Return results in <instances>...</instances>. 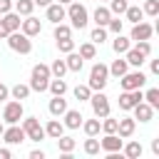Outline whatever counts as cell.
<instances>
[{
    "mask_svg": "<svg viewBox=\"0 0 159 159\" xmlns=\"http://www.w3.org/2000/svg\"><path fill=\"white\" fill-rule=\"evenodd\" d=\"M47 84H50V67H47V65H35V67H32L30 89H35V92H45Z\"/></svg>",
    "mask_w": 159,
    "mask_h": 159,
    "instance_id": "obj_1",
    "label": "cell"
},
{
    "mask_svg": "<svg viewBox=\"0 0 159 159\" xmlns=\"http://www.w3.org/2000/svg\"><path fill=\"white\" fill-rule=\"evenodd\" d=\"M70 2H72V0H60V5H70Z\"/></svg>",
    "mask_w": 159,
    "mask_h": 159,
    "instance_id": "obj_53",
    "label": "cell"
},
{
    "mask_svg": "<svg viewBox=\"0 0 159 159\" xmlns=\"http://www.w3.org/2000/svg\"><path fill=\"white\" fill-rule=\"evenodd\" d=\"M107 27H109L112 32H117V35H119V32H122V20H114V17H109V22H107Z\"/></svg>",
    "mask_w": 159,
    "mask_h": 159,
    "instance_id": "obj_44",
    "label": "cell"
},
{
    "mask_svg": "<svg viewBox=\"0 0 159 159\" xmlns=\"http://www.w3.org/2000/svg\"><path fill=\"white\" fill-rule=\"evenodd\" d=\"M62 132H65V124H62V122H57V119H50V122H47V127H45V134H47V137H52V139L62 137Z\"/></svg>",
    "mask_w": 159,
    "mask_h": 159,
    "instance_id": "obj_19",
    "label": "cell"
},
{
    "mask_svg": "<svg viewBox=\"0 0 159 159\" xmlns=\"http://www.w3.org/2000/svg\"><path fill=\"white\" fill-rule=\"evenodd\" d=\"M97 55V50H94V42H84L82 47H80V57L82 60H92Z\"/></svg>",
    "mask_w": 159,
    "mask_h": 159,
    "instance_id": "obj_34",
    "label": "cell"
},
{
    "mask_svg": "<svg viewBox=\"0 0 159 159\" xmlns=\"http://www.w3.org/2000/svg\"><path fill=\"white\" fill-rule=\"evenodd\" d=\"M152 72L159 75V60H152Z\"/></svg>",
    "mask_w": 159,
    "mask_h": 159,
    "instance_id": "obj_49",
    "label": "cell"
},
{
    "mask_svg": "<svg viewBox=\"0 0 159 159\" xmlns=\"http://www.w3.org/2000/svg\"><path fill=\"white\" fill-rule=\"evenodd\" d=\"M117 132H119V137H122V139L132 137V134H134V119H132V117L117 119Z\"/></svg>",
    "mask_w": 159,
    "mask_h": 159,
    "instance_id": "obj_14",
    "label": "cell"
},
{
    "mask_svg": "<svg viewBox=\"0 0 159 159\" xmlns=\"http://www.w3.org/2000/svg\"><path fill=\"white\" fill-rule=\"evenodd\" d=\"M57 47H60V52H72V50H75V40H72V37L57 40Z\"/></svg>",
    "mask_w": 159,
    "mask_h": 159,
    "instance_id": "obj_41",
    "label": "cell"
},
{
    "mask_svg": "<svg viewBox=\"0 0 159 159\" xmlns=\"http://www.w3.org/2000/svg\"><path fill=\"white\" fill-rule=\"evenodd\" d=\"M152 152H154V154H159V139H154V142H152Z\"/></svg>",
    "mask_w": 159,
    "mask_h": 159,
    "instance_id": "obj_52",
    "label": "cell"
},
{
    "mask_svg": "<svg viewBox=\"0 0 159 159\" xmlns=\"http://www.w3.org/2000/svg\"><path fill=\"white\" fill-rule=\"evenodd\" d=\"M2 119H5L7 124H17V122L22 119V102H20V99L7 102L5 109H2Z\"/></svg>",
    "mask_w": 159,
    "mask_h": 159,
    "instance_id": "obj_6",
    "label": "cell"
},
{
    "mask_svg": "<svg viewBox=\"0 0 159 159\" xmlns=\"http://www.w3.org/2000/svg\"><path fill=\"white\" fill-rule=\"evenodd\" d=\"M84 152H87V154H99V139L89 137V139L84 142Z\"/></svg>",
    "mask_w": 159,
    "mask_h": 159,
    "instance_id": "obj_40",
    "label": "cell"
},
{
    "mask_svg": "<svg viewBox=\"0 0 159 159\" xmlns=\"http://www.w3.org/2000/svg\"><path fill=\"white\" fill-rule=\"evenodd\" d=\"M89 102H92V112H94V117H97V119H102V117H107V114H109V99H107L102 92L89 94Z\"/></svg>",
    "mask_w": 159,
    "mask_h": 159,
    "instance_id": "obj_5",
    "label": "cell"
},
{
    "mask_svg": "<svg viewBox=\"0 0 159 159\" xmlns=\"http://www.w3.org/2000/svg\"><path fill=\"white\" fill-rule=\"evenodd\" d=\"M142 10H144L147 15H159V0H147Z\"/></svg>",
    "mask_w": 159,
    "mask_h": 159,
    "instance_id": "obj_42",
    "label": "cell"
},
{
    "mask_svg": "<svg viewBox=\"0 0 159 159\" xmlns=\"http://www.w3.org/2000/svg\"><path fill=\"white\" fill-rule=\"evenodd\" d=\"M10 10H12V0H0V15H5Z\"/></svg>",
    "mask_w": 159,
    "mask_h": 159,
    "instance_id": "obj_45",
    "label": "cell"
},
{
    "mask_svg": "<svg viewBox=\"0 0 159 159\" xmlns=\"http://www.w3.org/2000/svg\"><path fill=\"white\" fill-rule=\"evenodd\" d=\"M124 55H127V65H134V67H142V62H144V55H142V52H139L137 47H129V50H127Z\"/></svg>",
    "mask_w": 159,
    "mask_h": 159,
    "instance_id": "obj_21",
    "label": "cell"
},
{
    "mask_svg": "<svg viewBox=\"0 0 159 159\" xmlns=\"http://www.w3.org/2000/svg\"><path fill=\"white\" fill-rule=\"evenodd\" d=\"M2 139H5L7 144H22L27 137H25V129H22V127L12 124L10 129H5V132H2Z\"/></svg>",
    "mask_w": 159,
    "mask_h": 159,
    "instance_id": "obj_9",
    "label": "cell"
},
{
    "mask_svg": "<svg viewBox=\"0 0 159 159\" xmlns=\"http://www.w3.org/2000/svg\"><path fill=\"white\" fill-rule=\"evenodd\" d=\"M7 35H10V30H7V27H5V22L0 20V37H7Z\"/></svg>",
    "mask_w": 159,
    "mask_h": 159,
    "instance_id": "obj_48",
    "label": "cell"
},
{
    "mask_svg": "<svg viewBox=\"0 0 159 159\" xmlns=\"http://www.w3.org/2000/svg\"><path fill=\"white\" fill-rule=\"evenodd\" d=\"M7 45H10L15 52H20V55H27V52L32 50L30 37H27L25 32H20V30H15V32H10V35H7Z\"/></svg>",
    "mask_w": 159,
    "mask_h": 159,
    "instance_id": "obj_3",
    "label": "cell"
},
{
    "mask_svg": "<svg viewBox=\"0 0 159 159\" xmlns=\"http://www.w3.org/2000/svg\"><path fill=\"white\" fill-rule=\"evenodd\" d=\"M144 82H147L144 72H124L122 75V87L124 89H139V87H144Z\"/></svg>",
    "mask_w": 159,
    "mask_h": 159,
    "instance_id": "obj_8",
    "label": "cell"
},
{
    "mask_svg": "<svg viewBox=\"0 0 159 159\" xmlns=\"http://www.w3.org/2000/svg\"><path fill=\"white\" fill-rule=\"evenodd\" d=\"M104 122H102V129H104V134H114L117 132V119H112L109 114L107 117H102Z\"/></svg>",
    "mask_w": 159,
    "mask_h": 159,
    "instance_id": "obj_39",
    "label": "cell"
},
{
    "mask_svg": "<svg viewBox=\"0 0 159 159\" xmlns=\"http://www.w3.org/2000/svg\"><path fill=\"white\" fill-rule=\"evenodd\" d=\"M127 7H129L127 0H109V12H112V15H124Z\"/></svg>",
    "mask_w": 159,
    "mask_h": 159,
    "instance_id": "obj_31",
    "label": "cell"
},
{
    "mask_svg": "<svg viewBox=\"0 0 159 159\" xmlns=\"http://www.w3.org/2000/svg\"><path fill=\"white\" fill-rule=\"evenodd\" d=\"M124 154H127L129 159H139V157H142V144H139V142H129V144L124 147Z\"/></svg>",
    "mask_w": 159,
    "mask_h": 159,
    "instance_id": "obj_27",
    "label": "cell"
},
{
    "mask_svg": "<svg viewBox=\"0 0 159 159\" xmlns=\"http://www.w3.org/2000/svg\"><path fill=\"white\" fill-rule=\"evenodd\" d=\"M67 72V65H65V60H55L52 62V67H50V75H55V77H62Z\"/></svg>",
    "mask_w": 159,
    "mask_h": 159,
    "instance_id": "obj_36",
    "label": "cell"
},
{
    "mask_svg": "<svg viewBox=\"0 0 159 159\" xmlns=\"http://www.w3.org/2000/svg\"><path fill=\"white\" fill-rule=\"evenodd\" d=\"M82 62H84V60H82L77 52H67L65 65H67V70H70V72H80V70H82Z\"/></svg>",
    "mask_w": 159,
    "mask_h": 159,
    "instance_id": "obj_20",
    "label": "cell"
},
{
    "mask_svg": "<svg viewBox=\"0 0 159 159\" xmlns=\"http://www.w3.org/2000/svg\"><path fill=\"white\" fill-rule=\"evenodd\" d=\"M57 147H60V152L70 154V152L75 149V139H72V137H57Z\"/></svg>",
    "mask_w": 159,
    "mask_h": 159,
    "instance_id": "obj_30",
    "label": "cell"
},
{
    "mask_svg": "<svg viewBox=\"0 0 159 159\" xmlns=\"http://www.w3.org/2000/svg\"><path fill=\"white\" fill-rule=\"evenodd\" d=\"M124 15H127V20H129V22H142L144 10H142V7H127V10H124Z\"/></svg>",
    "mask_w": 159,
    "mask_h": 159,
    "instance_id": "obj_29",
    "label": "cell"
},
{
    "mask_svg": "<svg viewBox=\"0 0 159 159\" xmlns=\"http://www.w3.org/2000/svg\"><path fill=\"white\" fill-rule=\"evenodd\" d=\"M7 94H10V89H7V87L0 82V102H2V99H7Z\"/></svg>",
    "mask_w": 159,
    "mask_h": 159,
    "instance_id": "obj_46",
    "label": "cell"
},
{
    "mask_svg": "<svg viewBox=\"0 0 159 159\" xmlns=\"http://www.w3.org/2000/svg\"><path fill=\"white\" fill-rule=\"evenodd\" d=\"M47 89H50L52 94H65V92H67V84H65V80H62V77H55V80H50Z\"/></svg>",
    "mask_w": 159,
    "mask_h": 159,
    "instance_id": "obj_24",
    "label": "cell"
},
{
    "mask_svg": "<svg viewBox=\"0 0 159 159\" xmlns=\"http://www.w3.org/2000/svg\"><path fill=\"white\" fill-rule=\"evenodd\" d=\"M137 50H139V52L147 57V55L152 52V45H149V40H139V42H137Z\"/></svg>",
    "mask_w": 159,
    "mask_h": 159,
    "instance_id": "obj_43",
    "label": "cell"
},
{
    "mask_svg": "<svg viewBox=\"0 0 159 159\" xmlns=\"http://www.w3.org/2000/svg\"><path fill=\"white\" fill-rule=\"evenodd\" d=\"M65 37H72V27L57 22V25H55V40H65Z\"/></svg>",
    "mask_w": 159,
    "mask_h": 159,
    "instance_id": "obj_32",
    "label": "cell"
},
{
    "mask_svg": "<svg viewBox=\"0 0 159 159\" xmlns=\"http://www.w3.org/2000/svg\"><path fill=\"white\" fill-rule=\"evenodd\" d=\"M2 22H5V27H7L10 32H15V30H20V22H22V20H20V15H17V12H12V10H10V12H5V15H2Z\"/></svg>",
    "mask_w": 159,
    "mask_h": 159,
    "instance_id": "obj_18",
    "label": "cell"
},
{
    "mask_svg": "<svg viewBox=\"0 0 159 159\" xmlns=\"http://www.w3.org/2000/svg\"><path fill=\"white\" fill-rule=\"evenodd\" d=\"M152 32H154V27H152L149 22H134V27H132V40H134V42H139V40H149Z\"/></svg>",
    "mask_w": 159,
    "mask_h": 159,
    "instance_id": "obj_10",
    "label": "cell"
},
{
    "mask_svg": "<svg viewBox=\"0 0 159 159\" xmlns=\"http://www.w3.org/2000/svg\"><path fill=\"white\" fill-rule=\"evenodd\" d=\"M109 17H112L109 7H102V5H99V7L94 10V22H97V25H102V27H104V25L109 22Z\"/></svg>",
    "mask_w": 159,
    "mask_h": 159,
    "instance_id": "obj_22",
    "label": "cell"
},
{
    "mask_svg": "<svg viewBox=\"0 0 159 159\" xmlns=\"http://www.w3.org/2000/svg\"><path fill=\"white\" fill-rule=\"evenodd\" d=\"M99 149H104L107 154H109V152H119V149H122V137H119L117 132H114V134H107V137L99 142Z\"/></svg>",
    "mask_w": 159,
    "mask_h": 159,
    "instance_id": "obj_11",
    "label": "cell"
},
{
    "mask_svg": "<svg viewBox=\"0 0 159 159\" xmlns=\"http://www.w3.org/2000/svg\"><path fill=\"white\" fill-rule=\"evenodd\" d=\"M89 94H92V89H89L87 84H77V87H75V97H77L80 102H84V99H89Z\"/></svg>",
    "mask_w": 159,
    "mask_h": 159,
    "instance_id": "obj_38",
    "label": "cell"
},
{
    "mask_svg": "<svg viewBox=\"0 0 159 159\" xmlns=\"http://www.w3.org/2000/svg\"><path fill=\"white\" fill-rule=\"evenodd\" d=\"M47 20H50V22H55V25H57L60 20H65V7H62L60 2H57V5H52V2H50V5H47Z\"/></svg>",
    "mask_w": 159,
    "mask_h": 159,
    "instance_id": "obj_17",
    "label": "cell"
},
{
    "mask_svg": "<svg viewBox=\"0 0 159 159\" xmlns=\"http://www.w3.org/2000/svg\"><path fill=\"white\" fill-rule=\"evenodd\" d=\"M132 109H134V119H139V122H149L154 114V107H149L147 102H137Z\"/></svg>",
    "mask_w": 159,
    "mask_h": 159,
    "instance_id": "obj_12",
    "label": "cell"
},
{
    "mask_svg": "<svg viewBox=\"0 0 159 159\" xmlns=\"http://www.w3.org/2000/svg\"><path fill=\"white\" fill-rule=\"evenodd\" d=\"M107 77H109V67L107 65H102V62H97L94 67H92V72H89V89H97V92H102L104 89V84H107Z\"/></svg>",
    "mask_w": 159,
    "mask_h": 159,
    "instance_id": "obj_2",
    "label": "cell"
},
{
    "mask_svg": "<svg viewBox=\"0 0 159 159\" xmlns=\"http://www.w3.org/2000/svg\"><path fill=\"white\" fill-rule=\"evenodd\" d=\"M12 154H10V149H0V159H10Z\"/></svg>",
    "mask_w": 159,
    "mask_h": 159,
    "instance_id": "obj_50",
    "label": "cell"
},
{
    "mask_svg": "<svg viewBox=\"0 0 159 159\" xmlns=\"http://www.w3.org/2000/svg\"><path fill=\"white\" fill-rule=\"evenodd\" d=\"M20 27H22V32H25L27 37H32V35H37V32L42 30L40 20H37V17H30V15H27V20H22V22H20Z\"/></svg>",
    "mask_w": 159,
    "mask_h": 159,
    "instance_id": "obj_13",
    "label": "cell"
},
{
    "mask_svg": "<svg viewBox=\"0 0 159 159\" xmlns=\"http://www.w3.org/2000/svg\"><path fill=\"white\" fill-rule=\"evenodd\" d=\"M27 94H30V87L27 84H15L12 87V97L15 99H27Z\"/></svg>",
    "mask_w": 159,
    "mask_h": 159,
    "instance_id": "obj_37",
    "label": "cell"
},
{
    "mask_svg": "<svg viewBox=\"0 0 159 159\" xmlns=\"http://www.w3.org/2000/svg\"><path fill=\"white\" fill-rule=\"evenodd\" d=\"M89 40H92L94 45H102V42L107 40V30H104L102 25H97V27L92 30V37H89Z\"/></svg>",
    "mask_w": 159,
    "mask_h": 159,
    "instance_id": "obj_33",
    "label": "cell"
},
{
    "mask_svg": "<svg viewBox=\"0 0 159 159\" xmlns=\"http://www.w3.org/2000/svg\"><path fill=\"white\" fill-rule=\"evenodd\" d=\"M30 157H32V159H45V152H40V149H35V152H30Z\"/></svg>",
    "mask_w": 159,
    "mask_h": 159,
    "instance_id": "obj_47",
    "label": "cell"
},
{
    "mask_svg": "<svg viewBox=\"0 0 159 159\" xmlns=\"http://www.w3.org/2000/svg\"><path fill=\"white\" fill-rule=\"evenodd\" d=\"M127 60H114L112 62V67H109V75H114V77H122L124 72H127Z\"/></svg>",
    "mask_w": 159,
    "mask_h": 159,
    "instance_id": "obj_26",
    "label": "cell"
},
{
    "mask_svg": "<svg viewBox=\"0 0 159 159\" xmlns=\"http://www.w3.org/2000/svg\"><path fill=\"white\" fill-rule=\"evenodd\" d=\"M32 7H35V2H32V0H17V2H15V10H17V15H25V17L32 12Z\"/></svg>",
    "mask_w": 159,
    "mask_h": 159,
    "instance_id": "obj_28",
    "label": "cell"
},
{
    "mask_svg": "<svg viewBox=\"0 0 159 159\" xmlns=\"http://www.w3.org/2000/svg\"><path fill=\"white\" fill-rule=\"evenodd\" d=\"M70 20H72V27H77V30H82L84 25H87V10H84V5H80V2H70V7H67V12H65Z\"/></svg>",
    "mask_w": 159,
    "mask_h": 159,
    "instance_id": "obj_4",
    "label": "cell"
},
{
    "mask_svg": "<svg viewBox=\"0 0 159 159\" xmlns=\"http://www.w3.org/2000/svg\"><path fill=\"white\" fill-rule=\"evenodd\" d=\"M82 127H84V134H87V137H97L99 129H102L99 119H87V122H82Z\"/></svg>",
    "mask_w": 159,
    "mask_h": 159,
    "instance_id": "obj_25",
    "label": "cell"
},
{
    "mask_svg": "<svg viewBox=\"0 0 159 159\" xmlns=\"http://www.w3.org/2000/svg\"><path fill=\"white\" fill-rule=\"evenodd\" d=\"M32 2H35V5H40V7H47L52 0H32Z\"/></svg>",
    "mask_w": 159,
    "mask_h": 159,
    "instance_id": "obj_51",
    "label": "cell"
},
{
    "mask_svg": "<svg viewBox=\"0 0 159 159\" xmlns=\"http://www.w3.org/2000/svg\"><path fill=\"white\" fill-rule=\"evenodd\" d=\"M67 112V102L62 99V94H55V99H50V114L52 117H60Z\"/></svg>",
    "mask_w": 159,
    "mask_h": 159,
    "instance_id": "obj_16",
    "label": "cell"
},
{
    "mask_svg": "<svg viewBox=\"0 0 159 159\" xmlns=\"http://www.w3.org/2000/svg\"><path fill=\"white\" fill-rule=\"evenodd\" d=\"M2 132H5V127H2V122H0V137H2Z\"/></svg>",
    "mask_w": 159,
    "mask_h": 159,
    "instance_id": "obj_54",
    "label": "cell"
},
{
    "mask_svg": "<svg viewBox=\"0 0 159 159\" xmlns=\"http://www.w3.org/2000/svg\"><path fill=\"white\" fill-rule=\"evenodd\" d=\"M144 99H147V104L149 107H159V89L157 87H152V89H147V94H144Z\"/></svg>",
    "mask_w": 159,
    "mask_h": 159,
    "instance_id": "obj_35",
    "label": "cell"
},
{
    "mask_svg": "<svg viewBox=\"0 0 159 159\" xmlns=\"http://www.w3.org/2000/svg\"><path fill=\"white\" fill-rule=\"evenodd\" d=\"M112 47H114V52H117V55H124V52L132 47V42H129L127 37H122V32H119V35H117V40L112 42Z\"/></svg>",
    "mask_w": 159,
    "mask_h": 159,
    "instance_id": "obj_23",
    "label": "cell"
},
{
    "mask_svg": "<svg viewBox=\"0 0 159 159\" xmlns=\"http://www.w3.org/2000/svg\"><path fill=\"white\" fill-rule=\"evenodd\" d=\"M65 127L67 129H80L82 127V114L77 109H67L65 112Z\"/></svg>",
    "mask_w": 159,
    "mask_h": 159,
    "instance_id": "obj_15",
    "label": "cell"
},
{
    "mask_svg": "<svg viewBox=\"0 0 159 159\" xmlns=\"http://www.w3.org/2000/svg\"><path fill=\"white\" fill-rule=\"evenodd\" d=\"M22 129H25V137H27V139H32V142H40V139H45V129L40 127V122H37L35 117L25 119V122H22Z\"/></svg>",
    "mask_w": 159,
    "mask_h": 159,
    "instance_id": "obj_7",
    "label": "cell"
}]
</instances>
